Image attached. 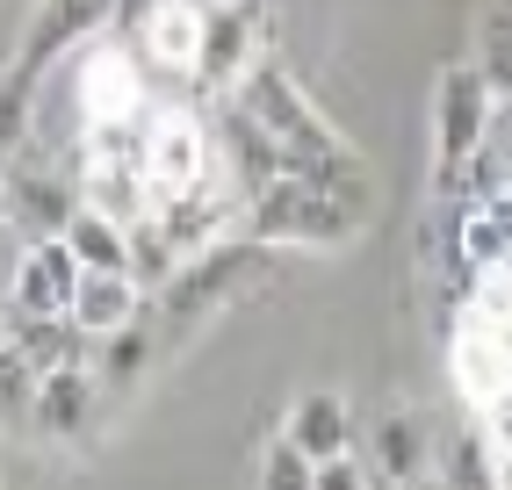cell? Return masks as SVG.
I'll return each instance as SVG.
<instances>
[{
    "instance_id": "6da1fadb",
    "label": "cell",
    "mask_w": 512,
    "mask_h": 490,
    "mask_svg": "<svg viewBox=\"0 0 512 490\" xmlns=\"http://www.w3.org/2000/svg\"><path fill=\"white\" fill-rule=\"evenodd\" d=\"M368 202H375V181L361 159L347 173L289 166L246 188V238H267L282 253H325V245H347L368 231Z\"/></svg>"
},
{
    "instance_id": "7a4b0ae2",
    "label": "cell",
    "mask_w": 512,
    "mask_h": 490,
    "mask_svg": "<svg viewBox=\"0 0 512 490\" xmlns=\"http://www.w3.org/2000/svg\"><path fill=\"white\" fill-rule=\"evenodd\" d=\"M275 274H282V245H267V238H217V245H202V253H188L174 267V282L159 289V325L195 332V325L224 318V310L253 303Z\"/></svg>"
},
{
    "instance_id": "3957f363",
    "label": "cell",
    "mask_w": 512,
    "mask_h": 490,
    "mask_svg": "<svg viewBox=\"0 0 512 490\" xmlns=\"http://www.w3.org/2000/svg\"><path fill=\"white\" fill-rule=\"evenodd\" d=\"M224 101H231V109L246 116V123H260V130H267V137H275V145L296 159V166H311V173H332V166H347V159H354L347 130H339V123L318 109V101L303 94V87L282 73V65H267V58H260L253 73L224 94Z\"/></svg>"
},
{
    "instance_id": "277c9868",
    "label": "cell",
    "mask_w": 512,
    "mask_h": 490,
    "mask_svg": "<svg viewBox=\"0 0 512 490\" xmlns=\"http://www.w3.org/2000/svg\"><path fill=\"white\" fill-rule=\"evenodd\" d=\"M275 44V15H267V0H210L202 8V51H195V87L202 94H231L238 80L253 73Z\"/></svg>"
},
{
    "instance_id": "5b68a950",
    "label": "cell",
    "mask_w": 512,
    "mask_h": 490,
    "mask_svg": "<svg viewBox=\"0 0 512 490\" xmlns=\"http://www.w3.org/2000/svg\"><path fill=\"white\" fill-rule=\"evenodd\" d=\"M491 116H498L491 80L476 73L469 58L462 65H440V80H433V188L462 173V159L491 137Z\"/></svg>"
},
{
    "instance_id": "8992f818",
    "label": "cell",
    "mask_w": 512,
    "mask_h": 490,
    "mask_svg": "<svg viewBox=\"0 0 512 490\" xmlns=\"http://www.w3.org/2000/svg\"><path fill=\"white\" fill-rule=\"evenodd\" d=\"M109 29H116V0H37V15H29L22 44H15V58H8V80L37 87L58 58L87 51L94 37H109Z\"/></svg>"
},
{
    "instance_id": "52a82bcc",
    "label": "cell",
    "mask_w": 512,
    "mask_h": 490,
    "mask_svg": "<svg viewBox=\"0 0 512 490\" xmlns=\"http://www.w3.org/2000/svg\"><path fill=\"white\" fill-rule=\"evenodd\" d=\"M210 130H202L195 109H145V188H152V209L174 202V195H195L210 181Z\"/></svg>"
},
{
    "instance_id": "ba28073f",
    "label": "cell",
    "mask_w": 512,
    "mask_h": 490,
    "mask_svg": "<svg viewBox=\"0 0 512 490\" xmlns=\"http://www.w3.org/2000/svg\"><path fill=\"white\" fill-rule=\"evenodd\" d=\"M80 123H138L145 116V58L130 37H94L73 87Z\"/></svg>"
},
{
    "instance_id": "9c48e42d",
    "label": "cell",
    "mask_w": 512,
    "mask_h": 490,
    "mask_svg": "<svg viewBox=\"0 0 512 490\" xmlns=\"http://www.w3.org/2000/svg\"><path fill=\"white\" fill-rule=\"evenodd\" d=\"M101 411H109V390H101V375H94L87 361H73V368L37 375L29 426H37L44 440H87V433H101Z\"/></svg>"
},
{
    "instance_id": "30bf717a",
    "label": "cell",
    "mask_w": 512,
    "mask_h": 490,
    "mask_svg": "<svg viewBox=\"0 0 512 490\" xmlns=\"http://www.w3.org/2000/svg\"><path fill=\"white\" fill-rule=\"evenodd\" d=\"M448 375H455V390H462L469 411L484 404V397H498L505 382H512V332L491 325V318H476V310H455V332H448Z\"/></svg>"
},
{
    "instance_id": "8fae6325",
    "label": "cell",
    "mask_w": 512,
    "mask_h": 490,
    "mask_svg": "<svg viewBox=\"0 0 512 490\" xmlns=\"http://www.w3.org/2000/svg\"><path fill=\"white\" fill-rule=\"evenodd\" d=\"M73 282H80V260L65 238H22L0 296H8V310H29V318H58L73 303Z\"/></svg>"
},
{
    "instance_id": "7c38bea8",
    "label": "cell",
    "mask_w": 512,
    "mask_h": 490,
    "mask_svg": "<svg viewBox=\"0 0 512 490\" xmlns=\"http://www.w3.org/2000/svg\"><path fill=\"white\" fill-rule=\"evenodd\" d=\"M65 318H73L87 339H109V332H123V325L145 318V289L130 282V267H80Z\"/></svg>"
},
{
    "instance_id": "4fadbf2b",
    "label": "cell",
    "mask_w": 512,
    "mask_h": 490,
    "mask_svg": "<svg viewBox=\"0 0 512 490\" xmlns=\"http://www.w3.org/2000/svg\"><path fill=\"white\" fill-rule=\"evenodd\" d=\"M130 44L152 73H195V51H202V0H152L145 22L130 29Z\"/></svg>"
},
{
    "instance_id": "5bb4252c",
    "label": "cell",
    "mask_w": 512,
    "mask_h": 490,
    "mask_svg": "<svg viewBox=\"0 0 512 490\" xmlns=\"http://www.w3.org/2000/svg\"><path fill=\"white\" fill-rule=\"evenodd\" d=\"M73 209H80V195L65 188L58 173H15L8 166V224L22 238H58Z\"/></svg>"
},
{
    "instance_id": "9a60e30c",
    "label": "cell",
    "mask_w": 512,
    "mask_h": 490,
    "mask_svg": "<svg viewBox=\"0 0 512 490\" xmlns=\"http://www.w3.org/2000/svg\"><path fill=\"white\" fill-rule=\"evenodd\" d=\"M368 469H375V483H419V476H433V440L419 426V411H383L375 447H368Z\"/></svg>"
},
{
    "instance_id": "2e32d148",
    "label": "cell",
    "mask_w": 512,
    "mask_h": 490,
    "mask_svg": "<svg viewBox=\"0 0 512 490\" xmlns=\"http://www.w3.org/2000/svg\"><path fill=\"white\" fill-rule=\"evenodd\" d=\"M8 346H15V354L37 368V375L87 361V332L65 318V310H58V318H29V310H15V318H8Z\"/></svg>"
},
{
    "instance_id": "e0dca14e",
    "label": "cell",
    "mask_w": 512,
    "mask_h": 490,
    "mask_svg": "<svg viewBox=\"0 0 512 490\" xmlns=\"http://www.w3.org/2000/svg\"><path fill=\"white\" fill-rule=\"evenodd\" d=\"M282 433L318 462V454H332V447H354V411H347V397H332V390H303L289 404V418H282Z\"/></svg>"
},
{
    "instance_id": "ac0fdd59",
    "label": "cell",
    "mask_w": 512,
    "mask_h": 490,
    "mask_svg": "<svg viewBox=\"0 0 512 490\" xmlns=\"http://www.w3.org/2000/svg\"><path fill=\"white\" fill-rule=\"evenodd\" d=\"M58 238L73 245V260H80V267H130V224L109 217V209H94V202H80L73 217H65Z\"/></svg>"
},
{
    "instance_id": "d6986e66",
    "label": "cell",
    "mask_w": 512,
    "mask_h": 490,
    "mask_svg": "<svg viewBox=\"0 0 512 490\" xmlns=\"http://www.w3.org/2000/svg\"><path fill=\"white\" fill-rule=\"evenodd\" d=\"M181 260H188V253L159 231V217H138V224H130V282H138L145 296H159L166 282H174Z\"/></svg>"
},
{
    "instance_id": "ffe728a7",
    "label": "cell",
    "mask_w": 512,
    "mask_h": 490,
    "mask_svg": "<svg viewBox=\"0 0 512 490\" xmlns=\"http://www.w3.org/2000/svg\"><path fill=\"white\" fill-rule=\"evenodd\" d=\"M476 73L491 80V94L498 101H512V0H491L484 8V22H476Z\"/></svg>"
},
{
    "instance_id": "44dd1931",
    "label": "cell",
    "mask_w": 512,
    "mask_h": 490,
    "mask_svg": "<svg viewBox=\"0 0 512 490\" xmlns=\"http://www.w3.org/2000/svg\"><path fill=\"white\" fill-rule=\"evenodd\" d=\"M433 469H440V483H462V490H498V447L469 426V433H455V447L440 454Z\"/></svg>"
},
{
    "instance_id": "7402d4cb",
    "label": "cell",
    "mask_w": 512,
    "mask_h": 490,
    "mask_svg": "<svg viewBox=\"0 0 512 490\" xmlns=\"http://www.w3.org/2000/svg\"><path fill=\"white\" fill-rule=\"evenodd\" d=\"M29 397H37V368L0 339V426H29Z\"/></svg>"
},
{
    "instance_id": "603a6c76",
    "label": "cell",
    "mask_w": 512,
    "mask_h": 490,
    "mask_svg": "<svg viewBox=\"0 0 512 490\" xmlns=\"http://www.w3.org/2000/svg\"><path fill=\"white\" fill-rule=\"evenodd\" d=\"M29 101H37V87L0 80V166H15V152L29 145Z\"/></svg>"
},
{
    "instance_id": "cb8c5ba5",
    "label": "cell",
    "mask_w": 512,
    "mask_h": 490,
    "mask_svg": "<svg viewBox=\"0 0 512 490\" xmlns=\"http://www.w3.org/2000/svg\"><path fill=\"white\" fill-rule=\"evenodd\" d=\"M260 483H289V490H311V454H303L289 433H275L260 447Z\"/></svg>"
},
{
    "instance_id": "d4e9b609",
    "label": "cell",
    "mask_w": 512,
    "mask_h": 490,
    "mask_svg": "<svg viewBox=\"0 0 512 490\" xmlns=\"http://www.w3.org/2000/svg\"><path fill=\"white\" fill-rule=\"evenodd\" d=\"M311 483H318V490H368L375 469L361 462L354 447H332V454H318V462H311Z\"/></svg>"
},
{
    "instance_id": "484cf974",
    "label": "cell",
    "mask_w": 512,
    "mask_h": 490,
    "mask_svg": "<svg viewBox=\"0 0 512 490\" xmlns=\"http://www.w3.org/2000/svg\"><path fill=\"white\" fill-rule=\"evenodd\" d=\"M8 267H15V245H8V224H0V289H8Z\"/></svg>"
}]
</instances>
